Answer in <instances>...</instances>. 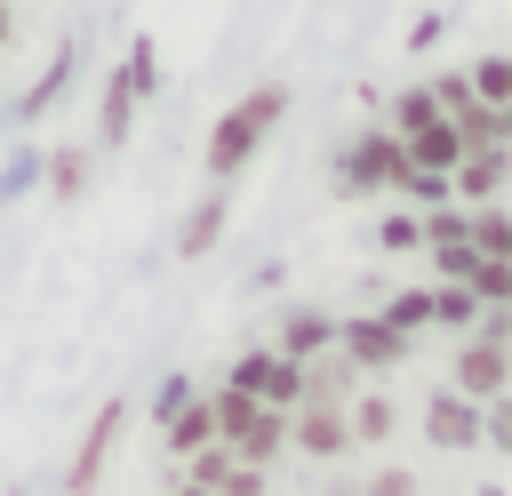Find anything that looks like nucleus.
<instances>
[{
	"mask_svg": "<svg viewBox=\"0 0 512 496\" xmlns=\"http://www.w3.org/2000/svg\"><path fill=\"white\" fill-rule=\"evenodd\" d=\"M280 112H288V88L280 80H264V88H248V96H232L224 112H216V128H208V144H200V168H208V184H232L264 144H272V128H280Z\"/></svg>",
	"mask_w": 512,
	"mask_h": 496,
	"instance_id": "nucleus-1",
	"label": "nucleus"
},
{
	"mask_svg": "<svg viewBox=\"0 0 512 496\" xmlns=\"http://www.w3.org/2000/svg\"><path fill=\"white\" fill-rule=\"evenodd\" d=\"M160 88V48L136 32L128 40V56L112 64V80H104V104H96V144L104 152H120L128 144V128H136V112H144V96Z\"/></svg>",
	"mask_w": 512,
	"mask_h": 496,
	"instance_id": "nucleus-2",
	"label": "nucleus"
},
{
	"mask_svg": "<svg viewBox=\"0 0 512 496\" xmlns=\"http://www.w3.org/2000/svg\"><path fill=\"white\" fill-rule=\"evenodd\" d=\"M208 416H216V440L240 456V464H272L280 448H288V408H264V400H248V392H208Z\"/></svg>",
	"mask_w": 512,
	"mask_h": 496,
	"instance_id": "nucleus-3",
	"label": "nucleus"
},
{
	"mask_svg": "<svg viewBox=\"0 0 512 496\" xmlns=\"http://www.w3.org/2000/svg\"><path fill=\"white\" fill-rule=\"evenodd\" d=\"M400 176H408V152H400L392 128H360V136L344 144V160H336V184H344L352 200H392Z\"/></svg>",
	"mask_w": 512,
	"mask_h": 496,
	"instance_id": "nucleus-4",
	"label": "nucleus"
},
{
	"mask_svg": "<svg viewBox=\"0 0 512 496\" xmlns=\"http://www.w3.org/2000/svg\"><path fill=\"white\" fill-rule=\"evenodd\" d=\"M224 384L248 392V400H264V408H296V400H304V360H280L272 344H248Z\"/></svg>",
	"mask_w": 512,
	"mask_h": 496,
	"instance_id": "nucleus-5",
	"label": "nucleus"
},
{
	"mask_svg": "<svg viewBox=\"0 0 512 496\" xmlns=\"http://www.w3.org/2000/svg\"><path fill=\"white\" fill-rule=\"evenodd\" d=\"M120 424H128V400H104V408L88 416V432H80V448H72V464H64V496H96V488H104V464H112V448H120Z\"/></svg>",
	"mask_w": 512,
	"mask_h": 496,
	"instance_id": "nucleus-6",
	"label": "nucleus"
},
{
	"mask_svg": "<svg viewBox=\"0 0 512 496\" xmlns=\"http://www.w3.org/2000/svg\"><path fill=\"white\" fill-rule=\"evenodd\" d=\"M336 360H344L352 376H376V368H400V360H408V336L384 328L376 312H360V320H336Z\"/></svg>",
	"mask_w": 512,
	"mask_h": 496,
	"instance_id": "nucleus-7",
	"label": "nucleus"
},
{
	"mask_svg": "<svg viewBox=\"0 0 512 496\" xmlns=\"http://www.w3.org/2000/svg\"><path fill=\"white\" fill-rule=\"evenodd\" d=\"M448 392H464V400H504V392H512V352H504L496 336H464V344H456V368H448Z\"/></svg>",
	"mask_w": 512,
	"mask_h": 496,
	"instance_id": "nucleus-8",
	"label": "nucleus"
},
{
	"mask_svg": "<svg viewBox=\"0 0 512 496\" xmlns=\"http://www.w3.org/2000/svg\"><path fill=\"white\" fill-rule=\"evenodd\" d=\"M288 440H296L312 464L352 456V432H344V408H336V400H296V408H288Z\"/></svg>",
	"mask_w": 512,
	"mask_h": 496,
	"instance_id": "nucleus-9",
	"label": "nucleus"
},
{
	"mask_svg": "<svg viewBox=\"0 0 512 496\" xmlns=\"http://www.w3.org/2000/svg\"><path fill=\"white\" fill-rule=\"evenodd\" d=\"M424 440L448 448V456H472V448H480V400H464V392L440 384V392L424 400Z\"/></svg>",
	"mask_w": 512,
	"mask_h": 496,
	"instance_id": "nucleus-10",
	"label": "nucleus"
},
{
	"mask_svg": "<svg viewBox=\"0 0 512 496\" xmlns=\"http://www.w3.org/2000/svg\"><path fill=\"white\" fill-rule=\"evenodd\" d=\"M504 176H512V144H496V152H464V160L448 168V200H456V208L504 200Z\"/></svg>",
	"mask_w": 512,
	"mask_h": 496,
	"instance_id": "nucleus-11",
	"label": "nucleus"
},
{
	"mask_svg": "<svg viewBox=\"0 0 512 496\" xmlns=\"http://www.w3.org/2000/svg\"><path fill=\"white\" fill-rule=\"evenodd\" d=\"M272 352H280V360H320V352H336V312H320V304H288Z\"/></svg>",
	"mask_w": 512,
	"mask_h": 496,
	"instance_id": "nucleus-12",
	"label": "nucleus"
},
{
	"mask_svg": "<svg viewBox=\"0 0 512 496\" xmlns=\"http://www.w3.org/2000/svg\"><path fill=\"white\" fill-rule=\"evenodd\" d=\"M224 224H232V184H216L208 200H192V216L176 224V256L192 264V256H208L216 240H224Z\"/></svg>",
	"mask_w": 512,
	"mask_h": 496,
	"instance_id": "nucleus-13",
	"label": "nucleus"
},
{
	"mask_svg": "<svg viewBox=\"0 0 512 496\" xmlns=\"http://www.w3.org/2000/svg\"><path fill=\"white\" fill-rule=\"evenodd\" d=\"M464 248H472V256H496V264H512V208H504V200H480V208H464Z\"/></svg>",
	"mask_w": 512,
	"mask_h": 496,
	"instance_id": "nucleus-14",
	"label": "nucleus"
},
{
	"mask_svg": "<svg viewBox=\"0 0 512 496\" xmlns=\"http://www.w3.org/2000/svg\"><path fill=\"white\" fill-rule=\"evenodd\" d=\"M400 152H408V168H432V176H448V168L464 160V136H456L448 120H424L416 136H400Z\"/></svg>",
	"mask_w": 512,
	"mask_h": 496,
	"instance_id": "nucleus-15",
	"label": "nucleus"
},
{
	"mask_svg": "<svg viewBox=\"0 0 512 496\" xmlns=\"http://www.w3.org/2000/svg\"><path fill=\"white\" fill-rule=\"evenodd\" d=\"M160 440H168V456H200V448L216 440V416H208V400L192 392V400H184V408L160 424Z\"/></svg>",
	"mask_w": 512,
	"mask_h": 496,
	"instance_id": "nucleus-16",
	"label": "nucleus"
},
{
	"mask_svg": "<svg viewBox=\"0 0 512 496\" xmlns=\"http://www.w3.org/2000/svg\"><path fill=\"white\" fill-rule=\"evenodd\" d=\"M392 424H400V408H392L384 392H360V400L344 408V432H352V448H360V440H392Z\"/></svg>",
	"mask_w": 512,
	"mask_h": 496,
	"instance_id": "nucleus-17",
	"label": "nucleus"
},
{
	"mask_svg": "<svg viewBox=\"0 0 512 496\" xmlns=\"http://www.w3.org/2000/svg\"><path fill=\"white\" fill-rule=\"evenodd\" d=\"M64 88H72V40H64V48H56L48 64H40V80H32V96H24L16 112H24V120H40V112H48V104H56Z\"/></svg>",
	"mask_w": 512,
	"mask_h": 496,
	"instance_id": "nucleus-18",
	"label": "nucleus"
},
{
	"mask_svg": "<svg viewBox=\"0 0 512 496\" xmlns=\"http://www.w3.org/2000/svg\"><path fill=\"white\" fill-rule=\"evenodd\" d=\"M424 120H440V104H432V80L400 88V96H392V112H384V128H392V136H416Z\"/></svg>",
	"mask_w": 512,
	"mask_h": 496,
	"instance_id": "nucleus-19",
	"label": "nucleus"
},
{
	"mask_svg": "<svg viewBox=\"0 0 512 496\" xmlns=\"http://www.w3.org/2000/svg\"><path fill=\"white\" fill-rule=\"evenodd\" d=\"M384 328H400L408 344H416V328H432V288H400V296H384V312H376Z\"/></svg>",
	"mask_w": 512,
	"mask_h": 496,
	"instance_id": "nucleus-20",
	"label": "nucleus"
},
{
	"mask_svg": "<svg viewBox=\"0 0 512 496\" xmlns=\"http://www.w3.org/2000/svg\"><path fill=\"white\" fill-rule=\"evenodd\" d=\"M464 88H472L480 104H504V112H512V56H480V64L464 72Z\"/></svg>",
	"mask_w": 512,
	"mask_h": 496,
	"instance_id": "nucleus-21",
	"label": "nucleus"
},
{
	"mask_svg": "<svg viewBox=\"0 0 512 496\" xmlns=\"http://www.w3.org/2000/svg\"><path fill=\"white\" fill-rule=\"evenodd\" d=\"M40 176H48V192H56V200H80V192H88V152H80V144H64V152H48V168H40Z\"/></svg>",
	"mask_w": 512,
	"mask_h": 496,
	"instance_id": "nucleus-22",
	"label": "nucleus"
},
{
	"mask_svg": "<svg viewBox=\"0 0 512 496\" xmlns=\"http://www.w3.org/2000/svg\"><path fill=\"white\" fill-rule=\"evenodd\" d=\"M472 320H480V296L456 288V280H440L432 288V328H472Z\"/></svg>",
	"mask_w": 512,
	"mask_h": 496,
	"instance_id": "nucleus-23",
	"label": "nucleus"
},
{
	"mask_svg": "<svg viewBox=\"0 0 512 496\" xmlns=\"http://www.w3.org/2000/svg\"><path fill=\"white\" fill-rule=\"evenodd\" d=\"M456 288H472L480 304H512V264H496V256H480V264H472V272H464Z\"/></svg>",
	"mask_w": 512,
	"mask_h": 496,
	"instance_id": "nucleus-24",
	"label": "nucleus"
},
{
	"mask_svg": "<svg viewBox=\"0 0 512 496\" xmlns=\"http://www.w3.org/2000/svg\"><path fill=\"white\" fill-rule=\"evenodd\" d=\"M392 192H400V200H416V208H440V200H448V176H432V168H408Z\"/></svg>",
	"mask_w": 512,
	"mask_h": 496,
	"instance_id": "nucleus-25",
	"label": "nucleus"
},
{
	"mask_svg": "<svg viewBox=\"0 0 512 496\" xmlns=\"http://www.w3.org/2000/svg\"><path fill=\"white\" fill-rule=\"evenodd\" d=\"M376 240H384V248H424V240H416V208H392V216L376 224Z\"/></svg>",
	"mask_w": 512,
	"mask_h": 496,
	"instance_id": "nucleus-26",
	"label": "nucleus"
},
{
	"mask_svg": "<svg viewBox=\"0 0 512 496\" xmlns=\"http://www.w3.org/2000/svg\"><path fill=\"white\" fill-rule=\"evenodd\" d=\"M432 264H440V280H464V272H472L480 256H472L464 240H448V248H432Z\"/></svg>",
	"mask_w": 512,
	"mask_h": 496,
	"instance_id": "nucleus-27",
	"label": "nucleus"
},
{
	"mask_svg": "<svg viewBox=\"0 0 512 496\" xmlns=\"http://www.w3.org/2000/svg\"><path fill=\"white\" fill-rule=\"evenodd\" d=\"M184 400H192V376H168V384H160V392H152V416H160V424H168V416H176V408H184Z\"/></svg>",
	"mask_w": 512,
	"mask_h": 496,
	"instance_id": "nucleus-28",
	"label": "nucleus"
},
{
	"mask_svg": "<svg viewBox=\"0 0 512 496\" xmlns=\"http://www.w3.org/2000/svg\"><path fill=\"white\" fill-rule=\"evenodd\" d=\"M368 496H416V472H400V464H384V472L368 480Z\"/></svg>",
	"mask_w": 512,
	"mask_h": 496,
	"instance_id": "nucleus-29",
	"label": "nucleus"
},
{
	"mask_svg": "<svg viewBox=\"0 0 512 496\" xmlns=\"http://www.w3.org/2000/svg\"><path fill=\"white\" fill-rule=\"evenodd\" d=\"M32 176H40V160H32V152H24V160H16V168H8V176H0V200H16V192H24V184H32Z\"/></svg>",
	"mask_w": 512,
	"mask_h": 496,
	"instance_id": "nucleus-30",
	"label": "nucleus"
},
{
	"mask_svg": "<svg viewBox=\"0 0 512 496\" xmlns=\"http://www.w3.org/2000/svg\"><path fill=\"white\" fill-rule=\"evenodd\" d=\"M168 496H208V488H192V480H176V488H168Z\"/></svg>",
	"mask_w": 512,
	"mask_h": 496,
	"instance_id": "nucleus-31",
	"label": "nucleus"
},
{
	"mask_svg": "<svg viewBox=\"0 0 512 496\" xmlns=\"http://www.w3.org/2000/svg\"><path fill=\"white\" fill-rule=\"evenodd\" d=\"M8 32H16V24H8V0H0V48H8Z\"/></svg>",
	"mask_w": 512,
	"mask_h": 496,
	"instance_id": "nucleus-32",
	"label": "nucleus"
}]
</instances>
